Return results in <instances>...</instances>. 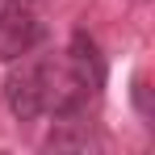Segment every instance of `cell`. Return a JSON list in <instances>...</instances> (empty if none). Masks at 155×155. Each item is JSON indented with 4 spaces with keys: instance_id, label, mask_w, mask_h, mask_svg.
<instances>
[{
    "instance_id": "obj_1",
    "label": "cell",
    "mask_w": 155,
    "mask_h": 155,
    "mask_svg": "<svg viewBox=\"0 0 155 155\" xmlns=\"http://www.w3.org/2000/svg\"><path fill=\"white\" fill-rule=\"evenodd\" d=\"M42 42V21L29 13L25 4H8L0 13V63L21 59Z\"/></svg>"
},
{
    "instance_id": "obj_2",
    "label": "cell",
    "mask_w": 155,
    "mask_h": 155,
    "mask_svg": "<svg viewBox=\"0 0 155 155\" xmlns=\"http://www.w3.org/2000/svg\"><path fill=\"white\" fill-rule=\"evenodd\" d=\"M4 105L17 122H34L38 113H46V84H42V67H21L4 84Z\"/></svg>"
},
{
    "instance_id": "obj_4",
    "label": "cell",
    "mask_w": 155,
    "mask_h": 155,
    "mask_svg": "<svg viewBox=\"0 0 155 155\" xmlns=\"http://www.w3.org/2000/svg\"><path fill=\"white\" fill-rule=\"evenodd\" d=\"M134 101H138V109H143V117H151V101H147V84H143V80L134 84Z\"/></svg>"
},
{
    "instance_id": "obj_5",
    "label": "cell",
    "mask_w": 155,
    "mask_h": 155,
    "mask_svg": "<svg viewBox=\"0 0 155 155\" xmlns=\"http://www.w3.org/2000/svg\"><path fill=\"white\" fill-rule=\"evenodd\" d=\"M8 4H29V0H8Z\"/></svg>"
},
{
    "instance_id": "obj_3",
    "label": "cell",
    "mask_w": 155,
    "mask_h": 155,
    "mask_svg": "<svg viewBox=\"0 0 155 155\" xmlns=\"http://www.w3.org/2000/svg\"><path fill=\"white\" fill-rule=\"evenodd\" d=\"M67 63H71V76L88 88V92H97V88H105V59L101 51H97V42L80 29L76 38H71V51H67Z\"/></svg>"
}]
</instances>
